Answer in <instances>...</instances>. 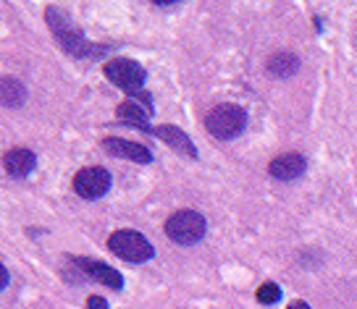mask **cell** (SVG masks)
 <instances>
[{
  "mask_svg": "<svg viewBox=\"0 0 357 309\" xmlns=\"http://www.w3.org/2000/svg\"><path fill=\"white\" fill-rule=\"evenodd\" d=\"M74 265H77L87 278L98 280V283H102V286L113 288V291H121L123 288V276L119 273V270H113L111 265H105V262L87 260V257H74Z\"/></svg>",
  "mask_w": 357,
  "mask_h": 309,
  "instance_id": "8",
  "label": "cell"
},
{
  "mask_svg": "<svg viewBox=\"0 0 357 309\" xmlns=\"http://www.w3.org/2000/svg\"><path fill=\"white\" fill-rule=\"evenodd\" d=\"M247 126V113L245 108H239V105H231V102H221V105H215L208 111L205 116V129L211 136L215 139H234L239 134L245 132Z\"/></svg>",
  "mask_w": 357,
  "mask_h": 309,
  "instance_id": "2",
  "label": "cell"
},
{
  "mask_svg": "<svg viewBox=\"0 0 357 309\" xmlns=\"http://www.w3.org/2000/svg\"><path fill=\"white\" fill-rule=\"evenodd\" d=\"M289 309H310V304L307 301H291Z\"/></svg>",
  "mask_w": 357,
  "mask_h": 309,
  "instance_id": "17",
  "label": "cell"
},
{
  "mask_svg": "<svg viewBox=\"0 0 357 309\" xmlns=\"http://www.w3.org/2000/svg\"><path fill=\"white\" fill-rule=\"evenodd\" d=\"M205 231H208V223L200 212L195 210H176L166 221V236L174 244H181V246L197 244L205 236Z\"/></svg>",
  "mask_w": 357,
  "mask_h": 309,
  "instance_id": "4",
  "label": "cell"
},
{
  "mask_svg": "<svg viewBox=\"0 0 357 309\" xmlns=\"http://www.w3.org/2000/svg\"><path fill=\"white\" fill-rule=\"evenodd\" d=\"M268 74L276 79H287L291 77L297 68H300V58L294 56V53H287V50H279V53H273V56L268 58Z\"/></svg>",
  "mask_w": 357,
  "mask_h": 309,
  "instance_id": "13",
  "label": "cell"
},
{
  "mask_svg": "<svg viewBox=\"0 0 357 309\" xmlns=\"http://www.w3.org/2000/svg\"><path fill=\"white\" fill-rule=\"evenodd\" d=\"M255 299L260 301V304H266V307H271V304L281 301V288H279V283L268 280V283H263V286H257Z\"/></svg>",
  "mask_w": 357,
  "mask_h": 309,
  "instance_id": "15",
  "label": "cell"
},
{
  "mask_svg": "<svg viewBox=\"0 0 357 309\" xmlns=\"http://www.w3.org/2000/svg\"><path fill=\"white\" fill-rule=\"evenodd\" d=\"M45 22H47V26L53 29L56 40L61 42V47L66 50L68 56L100 58L108 53V45H89L87 40H84V34H82V29L71 22V16H68L63 8H58V6H47Z\"/></svg>",
  "mask_w": 357,
  "mask_h": 309,
  "instance_id": "1",
  "label": "cell"
},
{
  "mask_svg": "<svg viewBox=\"0 0 357 309\" xmlns=\"http://www.w3.org/2000/svg\"><path fill=\"white\" fill-rule=\"evenodd\" d=\"M153 136H158L160 142H166L171 150H176L178 154H184V157H197V147L192 144L190 134H184L178 126H171V123H160V126H155L153 129Z\"/></svg>",
  "mask_w": 357,
  "mask_h": 309,
  "instance_id": "11",
  "label": "cell"
},
{
  "mask_svg": "<svg viewBox=\"0 0 357 309\" xmlns=\"http://www.w3.org/2000/svg\"><path fill=\"white\" fill-rule=\"evenodd\" d=\"M87 309H108V301H105L102 296H89Z\"/></svg>",
  "mask_w": 357,
  "mask_h": 309,
  "instance_id": "16",
  "label": "cell"
},
{
  "mask_svg": "<svg viewBox=\"0 0 357 309\" xmlns=\"http://www.w3.org/2000/svg\"><path fill=\"white\" fill-rule=\"evenodd\" d=\"M129 97L126 102L119 105V121L129 123V126H137V129H145V132H153L150 126H147V118L153 116V97L147 95L145 89H139V92H129Z\"/></svg>",
  "mask_w": 357,
  "mask_h": 309,
  "instance_id": "7",
  "label": "cell"
},
{
  "mask_svg": "<svg viewBox=\"0 0 357 309\" xmlns=\"http://www.w3.org/2000/svg\"><path fill=\"white\" fill-rule=\"evenodd\" d=\"M105 79L126 92H139L145 84V68L132 58H113L105 63Z\"/></svg>",
  "mask_w": 357,
  "mask_h": 309,
  "instance_id": "5",
  "label": "cell"
},
{
  "mask_svg": "<svg viewBox=\"0 0 357 309\" xmlns=\"http://www.w3.org/2000/svg\"><path fill=\"white\" fill-rule=\"evenodd\" d=\"M305 168H307V160L300 152H284L268 163V173L276 181H294L305 173Z\"/></svg>",
  "mask_w": 357,
  "mask_h": 309,
  "instance_id": "10",
  "label": "cell"
},
{
  "mask_svg": "<svg viewBox=\"0 0 357 309\" xmlns=\"http://www.w3.org/2000/svg\"><path fill=\"white\" fill-rule=\"evenodd\" d=\"M102 150L111 152L113 157H121V160H132V163H153V154L145 144L129 142V139H121V136H105L102 139Z\"/></svg>",
  "mask_w": 357,
  "mask_h": 309,
  "instance_id": "9",
  "label": "cell"
},
{
  "mask_svg": "<svg viewBox=\"0 0 357 309\" xmlns=\"http://www.w3.org/2000/svg\"><path fill=\"white\" fill-rule=\"evenodd\" d=\"M108 249H111L119 260L132 262V265H139V262H147V260L155 257V246L147 241L142 233L132 231V228L113 231L111 239H108Z\"/></svg>",
  "mask_w": 357,
  "mask_h": 309,
  "instance_id": "3",
  "label": "cell"
},
{
  "mask_svg": "<svg viewBox=\"0 0 357 309\" xmlns=\"http://www.w3.org/2000/svg\"><path fill=\"white\" fill-rule=\"evenodd\" d=\"M108 189H111V173L102 166L82 168L74 176V191L82 199H100L102 194H108Z\"/></svg>",
  "mask_w": 357,
  "mask_h": 309,
  "instance_id": "6",
  "label": "cell"
},
{
  "mask_svg": "<svg viewBox=\"0 0 357 309\" xmlns=\"http://www.w3.org/2000/svg\"><path fill=\"white\" fill-rule=\"evenodd\" d=\"M3 166L8 171V176L13 178H24L29 176L37 166V157H34L32 150H24V147H16V150H8L6 157H3Z\"/></svg>",
  "mask_w": 357,
  "mask_h": 309,
  "instance_id": "12",
  "label": "cell"
},
{
  "mask_svg": "<svg viewBox=\"0 0 357 309\" xmlns=\"http://www.w3.org/2000/svg\"><path fill=\"white\" fill-rule=\"evenodd\" d=\"M24 100H26V89L19 79L3 77V105L6 108H22Z\"/></svg>",
  "mask_w": 357,
  "mask_h": 309,
  "instance_id": "14",
  "label": "cell"
}]
</instances>
